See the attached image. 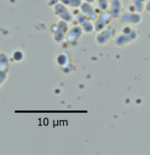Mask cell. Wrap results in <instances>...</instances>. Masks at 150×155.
Masks as SVG:
<instances>
[{
  "label": "cell",
  "mask_w": 150,
  "mask_h": 155,
  "mask_svg": "<svg viewBox=\"0 0 150 155\" xmlns=\"http://www.w3.org/2000/svg\"><path fill=\"white\" fill-rule=\"evenodd\" d=\"M139 36L138 31L131 25H125L122 31L114 38V44L118 48H124L133 43Z\"/></svg>",
  "instance_id": "obj_1"
},
{
  "label": "cell",
  "mask_w": 150,
  "mask_h": 155,
  "mask_svg": "<svg viewBox=\"0 0 150 155\" xmlns=\"http://www.w3.org/2000/svg\"><path fill=\"white\" fill-rule=\"evenodd\" d=\"M68 23L63 20H60L57 24L51 26V32L53 33V39L57 43H60L66 39V34L68 31Z\"/></svg>",
  "instance_id": "obj_2"
},
{
  "label": "cell",
  "mask_w": 150,
  "mask_h": 155,
  "mask_svg": "<svg viewBox=\"0 0 150 155\" xmlns=\"http://www.w3.org/2000/svg\"><path fill=\"white\" fill-rule=\"evenodd\" d=\"M120 23L125 24V25H136L141 24L142 20V13L130 11L122 12L119 18H118Z\"/></svg>",
  "instance_id": "obj_3"
},
{
  "label": "cell",
  "mask_w": 150,
  "mask_h": 155,
  "mask_svg": "<svg viewBox=\"0 0 150 155\" xmlns=\"http://www.w3.org/2000/svg\"><path fill=\"white\" fill-rule=\"evenodd\" d=\"M115 33H116L115 29L109 25L105 29L98 32L96 37H95V41L98 45L105 46L115 36Z\"/></svg>",
  "instance_id": "obj_4"
},
{
  "label": "cell",
  "mask_w": 150,
  "mask_h": 155,
  "mask_svg": "<svg viewBox=\"0 0 150 155\" xmlns=\"http://www.w3.org/2000/svg\"><path fill=\"white\" fill-rule=\"evenodd\" d=\"M54 12L61 20H63L67 23H70L74 19L73 14L69 8H68L62 3H58L54 6Z\"/></svg>",
  "instance_id": "obj_5"
},
{
  "label": "cell",
  "mask_w": 150,
  "mask_h": 155,
  "mask_svg": "<svg viewBox=\"0 0 150 155\" xmlns=\"http://www.w3.org/2000/svg\"><path fill=\"white\" fill-rule=\"evenodd\" d=\"M112 19V17L111 15V13L109 12L108 10L101 12L98 14V18H97V19L94 21L95 31L98 33V32H99L101 30L105 29V27L109 26Z\"/></svg>",
  "instance_id": "obj_6"
},
{
  "label": "cell",
  "mask_w": 150,
  "mask_h": 155,
  "mask_svg": "<svg viewBox=\"0 0 150 155\" xmlns=\"http://www.w3.org/2000/svg\"><path fill=\"white\" fill-rule=\"evenodd\" d=\"M75 20L78 25L82 28L83 33L91 34L95 31V26H94L93 21H92L90 18H88L85 15H83L81 12L76 14Z\"/></svg>",
  "instance_id": "obj_7"
},
{
  "label": "cell",
  "mask_w": 150,
  "mask_h": 155,
  "mask_svg": "<svg viewBox=\"0 0 150 155\" xmlns=\"http://www.w3.org/2000/svg\"><path fill=\"white\" fill-rule=\"evenodd\" d=\"M83 33V32L82 28L78 25L72 26L70 29H68V31L66 34L67 42L68 44H71V45L77 43V41H79L80 38L82 37Z\"/></svg>",
  "instance_id": "obj_8"
},
{
  "label": "cell",
  "mask_w": 150,
  "mask_h": 155,
  "mask_svg": "<svg viewBox=\"0 0 150 155\" xmlns=\"http://www.w3.org/2000/svg\"><path fill=\"white\" fill-rule=\"evenodd\" d=\"M79 9H80L81 12L83 13V15H85L93 22L97 19V18L98 16V13L97 12V10L93 6L92 3H88V2L83 1V4L81 5Z\"/></svg>",
  "instance_id": "obj_9"
},
{
  "label": "cell",
  "mask_w": 150,
  "mask_h": 155,
  "mask_svg": "<svg viewBox=\"0 0 150 155\" xmlns=\"http://www.w3.org/2000/svg\"><path fill=\"white\" fill-rule=\"evenodd\" d=\"M123 3L121 0H110L108 11L112 18H118L122 13Z\"/></svg>",
  "instance_id": "obj_10"
},
{
  "label": "cell",
  "mask_w": 150,
  "mask_h": 155,
  "mask_svg": "<svg viewBox=\"0 0 150 155\" xmlns=\"http://www.w3.org/2000/svg\"><path fill=\"white\" fill-rule=\"evenodd\" d=\"M56 63L60 66L61 69L63 72H69L70 68V61H69V55L67 52H62L56 56Z\"/></svg>",
  "instance_id": "obj_11"
},
{
  "label": "cell",
  "mask_w": 150,
  "mask_h": 155,
  "mask_svg": "<svg viewBox=\"0 0 150 155\" xmlns=\"http://www.w3.org/2000/svg\"><path fill=\"white\" fill-rule=\"evenodd\" d=\"M11 65V58L5 52H0V70L8 72Z\"/></svg>",
  "instance_id": "obj_12"
},
{
  "label": "cell",
  "mask_w": 150,
  "mask_h": 155,
  "mask_svg": "<svg viewBox=\"0 0 150 155\" xmlns=\"http://www.w3.org/2000/svg\"><path fill=\"white\" fill-rule=\"evenodd\" d=\"M147 0H131V7L133 8L132 11L142 13L145 11V5Z\"/></svg>",
  "instance_id": "obj_13"
},
{
  "label": "cell",
  "mask_w": 150,
  "mask_h": 155,
  "mask_svg": "<svg viewBox=\"0 0 150 155\" xmlns=\"http://www.w3.org/2000/svg\"><path fill=\"white\" fill-rule=\"evenodd\" d=\"M60 3L64 5L68 8L77 9L80 8L81 5L83 4V0H59Z\"/></svg>",
  "instance_id": "obj_14"
},
{
  "label": "cell",
  "mask_w": 150,
  "mask_h": 155,
  "mask_svg": "<svg viewBox=\"0 0 150 155\" xmlns=\"http://www.w3.org/2000/svg\"><path fill=\"white\" fill-rule=\"evenodd\" d=\"M25 58V54L22 50H19V49H16L15 51L12 52V56L11 59L13 62L15 63H18V62H21Z\"/></svg>",
  "instance_id": "obj_15"
},
{
  "label": "cell",
  "mask_w": 150,
  "mask_h": 155,
  "mask_svg": "<svg viewBox=\"0 0 150 155\" xmlns=\"http://www.w3.org/2000/svg\"><path fill=\"white\" fill-rule=\"evenodd\" d=\"M95 2H97L98 8L99 9L101 12L108 10L110 0H95Z\"/></svg>",
  "instance_id": "obj_16"
},
{
  "label": "cell",
  "mask_w": 150,
  "mask_h": 155,
  "mask_svg": "<svg viewBox=\"0 0 150 155\" xmlns=\"http://www.w3.org/2000/svg\"><path fill=\"white\" fill-rule=\"evenodd\" d=\"M7 79H8V72L1 71L0 70V89L5 83V82L7 81Z\"/></svg>",
  "instance_id": "obj_17"
},
{
  "label": "cell",
  "mask_w": 150,
  "mask_h": 155,
  "mask_svg": "<svg viewBox=\"0 0 150 155\" xmlns=\"http://www.w3.org/2000/svg\"><path fill=\"white\" fill-rule=\"evenodd\" d=\"M145 11L147 12L150 13V0H147L146 1V5H145Z\"/></svg>",
  "instance_id": "obj_18"
},
{
  "label": "cell",
  "mask_w": 150,
  "mask_h": 155,
  "mask_svg": "<svg viewBox=\"0 0 150 155\" xmlns=\"http://www.w3.org/2000/svg\"><path fill=\"white\" fill-rule=\"evenodd\" d=\"M84 2H88V3H92V4H93L94 2H95V0H83Z\"/></svg>",
  "instance_id": "obj_19"
}]
</instances>
